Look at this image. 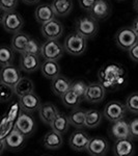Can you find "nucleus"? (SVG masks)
Listing matches in <instances>:
<instances>
[{"mask_svg":"<svg viewBox=\"0 0 138 156\" xmlns=\"http://www.w3.org/2000/svg\"><path fill=\"white\" fill-rule=\"evenodd\" d=\"M87 84L85 81H82V80H78V81H74L72 82V87H71V90L75 94H77L78 96H80L81 98L84 99V95H85V92L87 90Z\"/></svg>","mask_w":138,"mask_h":156,"instance_id":"4c0bfd02","label":"nucleus"},{"mask_svg":"<svg viewBox=\"0 0 138 156\" xmlns=\"http://www.w3.org/2000/svg\"><path fill=\"white\" fill-rule=\"evenodd\" d=\"M128 52H129L130 58H131L132 60H134V62H138V43L137 44H135Z\"/></svg>","mask_w":138,"mask_h":156,"instance_id":"79ce46f5","label":"nucleus"},{"mask_svg":"<svg viewBox=\"0 0 138 156\" xmlns=\"http://www.w3.org/2000/svg\"><path fill=\"white\" fill-rule=\"evenodd\" d=\"M14 95H16L14 87L4 83L0 84V99H1L2 102H6L9 100H11Z\"/></svg>","mask_w":138,"mask_h":156,"instance_id":"e433bc0d","label":"nucleus"},{"mask_svg":"<svg viewBox=\"0 0 138 156\" xmlns=\"http://www.w3.org/2000/svg\"><path fill=\"white\" fill-rule=\"evenodd\" d=\"M7 150L12 151V152H17V151L22 150L25 147L26 144V136L19 132L17 129H14L5 137Z\"/></svg>","mask_w":138,"mask_h":156,"instance_id":"dca6fc26","label":"nucleus"},{"mask_svg":"<svg viewBox=\"0 0 138 156\" xmlns=\"http://www.w3.org/2000/svg\"><path fill=\"white\" fill-rule=\"evenodd\" d=\"M19 0H0V7L4 12H14L17 9Z\"/></svg>","mask_w":138,"mask_h":156,"instance_id":"58836bf2","label":"nucleus"},{"mask_svg":"<svg viewBox=\"0 0 138 156\" xmlns=\"http://www.w3.org/2000/svg\"><path fill=\"white\" fill-rule=\"evenodd\" d=\"M0 77H1V83L9 85V87L15 89V87L21 80L22 75L18 68L11 65V66L1 68V75H0Z\"/></svg>","mask_w":138,"mask_h":156,"instance_id":"ddd939ff","label":"nucleus"},{"mask_svg":"<svg viewBox=\"0 0 138 156\" xmlns=\"http://www.w3.org/2000/svg\"><path fill=\"white\" fill-rule=\"evenodd\" d=\"M72 81L64 75H58L54 79L51 80V90L54 95L58 97H62L67 92L71 90Z\"/></svg>","mask_w":138,"mask_h":156,"instance_id":"f3484780","label":"nucleus"},{"mask_svg":"<svg viewBox=\"0 0 138 156\" xmlns=\"http://www.w3.org/2000/svg\"><path fill=\"white\" fill-rule=\"evenodd\" d=\"M132 28L134 29V31L137 34V36H138V17H136L135 18V20L133 21V24H132Z\"/></svg>","mask_w":138,"mask_h":156,"instance_id":"c03bdc74","label":"nucleus"},{"mask_svg":"<svg viewBox=\"0 0 138 156\" xmlns=\"http://www.w3.org/2000/svg\"><path fill=\"white\" fill-rule=\"evenodd\" d=\"M22 112H23V110H22V107H21L20 102L19 101H15L11 105V107H9V110L7 112V114H6L7 118H9V121L16 123L17 119L19 118V115H21Z\"/></svg>","mask_w":138,"mask_h":156,"instance_id":"f704fd0d","label":"nucleus"},{"mask_svg":"<svg viewBox=\"0 0 138 156\" xmlns=\"http://www.w3.org/2000/svg\"><path fill=\"white\" fill-rule=\"evenodd\" d=\"M89 14L90 17H92L97 21L106 19L110 15V6L108 2L106 0H97L94 6L90 9Z\"/></svg>","mask_w":138,"mask_h":156,"instance_id":"412c9836","label":"nucleus"},{"mask_svg":"<svg viewBox=\"0 0 138 156\" xmlns=\"http://www.w3.org/2000/svg\"><path fill=\"white\" fill-rule=\"evenodd\" d=\"M119 1H122V0H119Z\"/></svg>","mask_w":138,"mask_h":156,"instance_id":"de8ad7c7","label":"nucleus"},{"mask_svg":"<svg viewBox=\"0 0 138 156\" xmlns=\"http://www.w3.org/2000/svg\"><path fill=\"white\" fill-rule=\"evenodd\" d=\"M106 89L100 82H91L87 85L84 95V100L89 103H100L104 100Z\"/></svg>","mask_w":138,"mask_h":156,"instance_id":"9b49d317","label":"nucleus"},{"mask_svg":"<svg viewBox=\"0 0 138 156\" xmlns=\"http://www.w3.org/2000/svg\"><path fill=\"white\" fill-rule=\"evenodd\" d=\"M97 2V0H79V4L85 11H90L94 4Z\"/></svg>","mask_w":138,"mask_h":156,"instance_id":"a19ab883","label":"nucleus"},{"mask_svg":"<svg viewBox=\"0 0 138 156\" xmlns=\"http://www.w3.org/2000/svg\"><path fill=\"white\" fill-rule=\"evenodd\" d=\"M43 144L45 147L49 150H58L61 148L62 144H64V138H62V134L51 130V131L47 132L43 140Z\"/></svg>","mask_w":138,"mask_h":156,"instance_id":"5701e85b","label":"nucleus"},{"mask_svg":"<svg viewBox=\"0 0 138 156\" xmlns=\"http://www.w3.org/2000/svg\"><path fill=\"white\" fill-rule=\"evenodd\" d=\"M15 129H17L26 137L31 136L36 130L34 119L29 115V112H22L15 123Z\"/></svg>","mask_w":138,"mask_h":156,"instance_id":"6e6552de","label":"nucleus"},{"mask_svg":"<svg viewBox=\"0 0 138 156\" xmlns=\"http://www.w3.org/2000/svg\"><path fill=\"white\" fill-rule=\"evenodd\" d=\"M134 9H135V11L138 12V0H135V2H134Z\"/></svg>","mask_w":138,"mask_h":156,"instance_id":"49530a36","label":"nucleus"},{"mask_svg":"<svg viewBox=\"0 0 138 156\" xmlns=\"http://www.w3.org/2000/svg\"><path fill=\"white\" fill-rule=\"evenodd\" d=\"M86 40L77 31L71 32L64 39V47L67 53L78 56L81 55L86 49Z\"/></svg>","mask_w":138,"mask_h":156,"instance_id":"f03ea898","label":"nucleus"},{"mask_svg":"<svg viewBox=\"0 0 138 156\" xmlns=\"http://www.w3.org/2000/svg\"><path fill=\"white\" fill-rule=\"evenodd\" d=\"M126 106L129 112L138 114V92H134L127 98Z\"/></svg>","mask_w":138,"mask_h":156,"instance_id":"c9c22d12","label":"nucleus"},{"mask_svg":"<svg viewBox=\"0 0 138 156\" xmlns=\"http://www.w3.org/2000/svg\"><path fill=\"white\" fill-rule=\"evenodd\" d=\"M64 47L57 40H46L43 43L41 56L45 60H58L64 54Z\"/></svg>","mask_w":138,"mask_h":156,"instance_id":"39448f33","label":"nucleus"},{"mask_svg":"<svg viewBox=\"0 0 138 156\" xmlns=\"http://www.w3.org/2000/svg\"><path fill=\"white\" fill-rule=\"evenodd\" d=\"M70 125H71V123H70L69 115H67L64 112H59L55 117L53 122L50 124V126H51V129L54 130V131L58 132L60 134H64L69 130Z\"/></svg>","mask_w":138,"mask_h":156,"instance_id":"393cba45","label":"nucleus"},{"mask_svg":"<svg viewBox=\"0 0 138 156\" xmlns=\"http://www.w3.org/2000/svg\"><path fill=\"white\" fill-rule=\"evenodd\" d=\"M0 145H1V148H0V153H3L4 150L7 149V145H6V140L5 138H2V140H0Z\"/></svg>","mask_w":138,"mask_h":156,"instance_id":"37998d69","label":"nucleus"},{"mask_svg":"<svg viewBox=\"0 0 138 156\" xmlns=\"http://www.w3.org/2000/svg\"><path fill=\"white\" fill-rule=\"evenodd\" d=\"M14 51L15 50L12 47L5 46V45H3L0 48V66H1V68L11 66L12 64L15 57Z\"/></svg>","mask_w":138,"mask_h":156,"instance_id":"2f4dec72","label":"nucleus"},{"mask_svg":"<svg viewBox=\"0 0 138 156\" xmlns=\"http://www.w3.org/2000/svg\"><path fill=\"white\" fill-rule=\"evenodd\" d=\"M115 43L117 47L125 51L130 49L138 43V36L132 27H122L115 34Z\"/></svg>","mask_w":138,"mask_h":156,"instance_id":"7ed1b4c3","label":"nucleus"},{"mask_svg":"<svg viewBox=\"0 0 138 156\" xmlns=\"http://www.w3.org/2000/svg\"><path fill=\"white\" fill-rule=\"evenodd\" d=\"M98 78L106 90H117L127 83V71L120 64L108 62L100 68Z\"/></svg>","mask_w":138,"mask_h":156,"instance_id":"f257e3e1","label":"nucleus"},{"mask_svg":"<svg viewBox=\"0 0 138 156\" xmlns=\"http://www.w3.org/2000/svg\"><path fill=\"white\" fill-rule=\"evenodd\" d=\"M41 32L46 40H58L64 34V25L55 18L47 23L42 24Z\"/></svg>","mask_w":138,"mask_h":156,"instance_id":"1a4fd4ad","label":"nucleus"},{"mask_svg":"<svg viewBox=\"0 0 138 156\" xmlns=\"http://www.w3.org/2000/svg\"><path fill=\"white\" fill-rule=\"evenodd\" d=\"M14 129H15V122L9 121V118H7V115H4L3 120H2V123H1L0 140H2V138H5Z\"/></svg>","mask_w":138,"mask_h":156,"instance_id":"72a5a7b5","label":"nucleus"},{"mask_svg":"<svg viewBox=\"0 0 138 156\" xmlns=\"http://www.w3.org/2000/svg\"><path fill=\"white\" fill-rule=\"evenodd\" d=\"M102 112L97 109L86 110V117H85V127L87 128H96L102 122Z\"/></svg>","mask_w":138,"mask_h":156,"instance_id":"7c9ffc66","label":"nucleus"},{"mask_svg":"<svg viewBox=\"0 0 138 156\" xmlns=\"http://www.w3.org/2000/svg\"><path fill=\"white\" fill-rule=\"evenodd\" d=\"M58 114H59V110L57 109V107L55 106L53 103H50V102L42 104V106L39 110V115L42 122L47 125L51 124L53 122V120L55 119V117Z\"/></svg>","mask_w":138,"mask_h":156,"instance_id":"4be33fe9","label":"nucleus"},{"mask_svg":"<svg viewBox=\"0 0 138 156\" xmlns=\"http://www.w3.org/2000/svg\"><path fill=\"white\" fill-rule=\"evenodd\" d=\"M82 100H83V98H81L77 94H75L72 90L67 92L66 94L61 97L62 104L67 108H71V109H76V108H78Z\"/></svg>","mask_w":138,"mask_h":156,"instance_id":"c85d7f7f","label":"nucleus"},{"mask_svg":"<svg viewBox=\"0 0 138 156\" xmlns=\"http://www.w3.org/2000/svg\"><path fill=\"white\" fill-rule=\"evenodd\" d=\"M22 1L26 4H36L40 1V0H22Z\"/></svg>","mask_w":138,"mask_h":156,"instance_id":"a18cd8bd","label":"nucleus"},{"mask_svg":"<svg viewBox=\"0 0 138 156\" xmlns=\"http://www.w3.org/2000/svg\"><path fill=\"white\" fill-rule=\"evenodd\" d=\"M41 72L44 77L52 80L60 75V66L56 60H45L42 62Z\"/></svg>","mask_w":138,"mask_h":156,"instance_id":"b1692460","label":"nucleus"},{"mask_svg":"<svg viewBox=\"0 0 138 156\" xmlns=\"http://www.w3.org/2000/svg\"><path fill=\"white\" fill-rule=\"evenodd\" d=\"M51 5L53 7L56 17H67L73 9V1L72 0H53Z\"/></svg>","mask_w":138,"mask_h":156,"instance_id":"bb28decb","label":"nucleus"},{"mask_svg":"<svg viewBox=\"0 0 138 156\" xmlns=\"http://www.w3.org/2000/svg\"><path fill=\"white\" fill-rule=\"evenodd\" d=\"M130 134L131 138L138 140V119H134L130 122Z\"/></svg>","mask_w":138,"mask_h":156,"instance_id":"ea45409f","label":"nucleus"},{"mask_svg":"<svg viewBox=\"0 0 138 156\" xmlns=\"http://www.w3.org/2000/svg\"><path fill=\"white\" fill-rule=\"evenodd\" d=\"M85 117H86V112L80 108L73 109V112L69 115L70 123L72 126L76 128H83L85 127Z\"/></svg>","mask_w":138,"mask_h":156,"instance_id":"c756f323","label":"nucleus"},{"mask_svg":"<svg viewBox=\"0 0 138 156\" xmlns=\"http://www.w3.org/2000/svg\"><path fill=\"white\" fill-rule=\"evenodd\" d=\"M41 58L40 55L22 53V56L20 58V68L22 71L26 73L36 72V70L41 69Z\"/></svg>","mask_w":138,"mask_h":156,"instance_id":"2eb2a0df","label":"nucleus"},{"mask_svg":"<svg viewBox=\"0 0 138 156\" xmlns=\"http://www.w3.org/2000/svg\"><path fill=\"white\" fill-rule=\"evenodd\" d=\"M19 99L22 110L29 112V114H32L34 112H39L42 106L41 99H40V97L34 92L25 95L23 97H20Z\"/></svg>","mask_w":138,"mask_h":156,"instance_id":"4468645a","label":"nucleus"},{"mask_svg":"<svg viewBox=\"0 0 138 156\" xmlns=\"http://www.w3.org/2000/svg\"><path fill=\"white\" fill-rule=\"evenodd\" d=\"M109 150V144L106 138L101 136L91 137L89 140L87 153L90 156H104Z\"/></svg>","mask_w":138,"mask_h":156,"instance_id":"f8f14e48","label":"nucleus"},{"mask_svg":"<svg viewBox=\"0 0 138 156\" xmlns=\"http://www.w3.org/2000/svg\"><path fill=\"white\" fill-rule=\"evenodd\" d=\"M30 40V37L25 32H18V34H14L11 42V47L15 50L16 52L19 53H24L26 46L28 44Z\"/></svg>","mask_w":138,"mask_h":156,"instance_id":"a878e982","label":"nucleus"},{"mask_svg":"<svg viewBox=\"0 0 138 156\" xmlns=\"http://www.w3.org/2000/svg\"><path fill=\"white\" fill-rule=\"evenodd\" d=\"M90 137L87 134V132L83 131V130H77L74 131L70 136L69 144L70 147L76 152H84L87 150L88 147Z\"/></svg>","mask_w":138,"mask_h":156,"instance_id":"9d476101","label":"nucleus"},{"mask_svg":"<svg viewBox=\"0 0 138 156\" xmlns=\"http://www.w3.org/2000/svg\"><path fill=\"white\" fill-rule=\"evenodd\" d=\"M34 92V83L31 79L27 77H22L18 84L15 87V94L19 98L23 97L25 95Z\"/></svg>","mask_w":138,"mask_h":156,"instance_id":"cd10ccee","label":"nucleus"},{"mask_svg":"<svg viewBox=\"0 0 138 156\" xmlns=\"http://www.w3.org/2000/svg\"><path fill=\"white\" fill-rule=\"evenodd\" d=\"M99 26L97 20L92 17H81L75 23V30L84 37L85 39H91L97 34Z\"/></svg>","mask_w":138,"mask_h":156,"instance_id":"423d86ee","label":"nucleus"},{"mask_svg":"<svg viewBox=\"0 0 138 156\" xmlns=\"http://www.w3.org/2000/svg\"><path fill=\"white\" fill-rule=\"evenodd\" d=\"M42 46L43 44H41L36 39L33 37H30L28 44L26 46L24 53H28V54H34V55H40L42 54Z\"/></svg>","mask_w":138,"mask_h":156,"instance_id":"473e14b6","label":"nucleus"},{"mask_svg":"<svg viewBox=\"0 0 138 156\" xmlns=\"http://www.w3.org/2000/svg\"><path fill=\"white\" fill-rule=\"evenodd\" d=\"M127 106L117 100H112L105 105L104 117L110 122L114 123L119 120H122L126 115Z\"/></svg>","mask_w":138,"mask_h":156,"instance_id":"0eeeda50","label":"nucleus"},{"mask_svg":"<svg viewBox=\"0 0 138 156\" xmlns=\"http://www.w3.org/2000/svg\"><path fill=\"white\" fill-rule=\"evenodd\" d=\"M111 136L116 140L122 138H129L131 137L130 134V123H128L126 120H119L117 122H114L110 129Z\"/></svg>","mask_w":138,"mask_h":156,"instance_id":"aec40b11","label":"nucleus"},{"mask_svg":"<svg viewBox=\"0 0 138 156\" xmlns=\"http://www.w3.org/2000/svg\"><path fill=\"white\" fill-rule=\"evenodd\" d=\"M114 156H133L135 153V147L131 137L116 140L114 144Z\"/></svg>","mask_w":138,"mask_h":156,"instance_id":"a211bd4d","label":"nucleus"},{"mask_svg":"<svg viewBox=\"0 0 138 156\" xmlns=\"http://www.w3.org/2000/svg\"><path fill=\"white\" fill-rule=\"evenodd\" d=\"M34 17H36V20L40 24H45L55 19L56 15H55L52 5L44 3L36 6V11H34Z\"/></svg>","mask_w":138,"mask_h":156,"instance_id":"6ab92c4d","label":"nucleus"},{"mask_svg":"<svg viewBox=\"0 0 138 156\" xmlns=\"http://www.w3.org/2000/svg\"><path fill=\"white\" fill-rule=\"evenodd\" d=\"M1 24L4 30L9 34H16L21 31L24 26V19L19 12H5L1 17Z\"/></svg>","mask_w":138,"mask_h":156,"instance_id":"20e7f679","label":"nucleus"}]
</instances>
